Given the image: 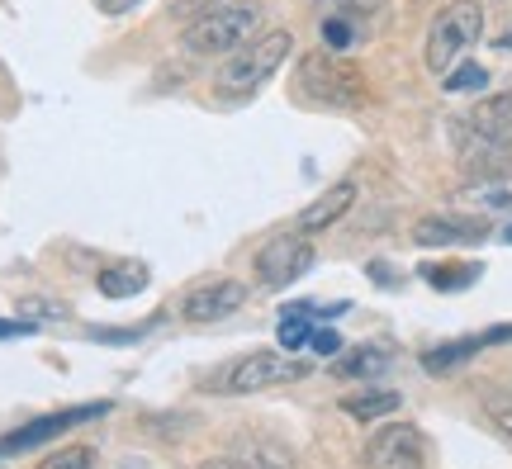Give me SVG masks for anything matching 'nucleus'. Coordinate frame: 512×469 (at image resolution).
Segmentation results:
<instances>
[{
    "label": "nucleus",
    "mask_w": 512,
    "mask_h": 469,
    "mask_svg": "<svg viewBox=\"0 0 512 469\" xmlns=\"http://www.w3.org/2000/svg\"><path fill=\"white\" fill-rule=\"evenodd\" d=\"M394 408H399V394H394V389H370V394L342 398V413H351L356 422H375V417L394 413Z\"/></svg>",
    "instance_id": "obj_16"
},
{
    "label": "nucleus",
    "mask_w": 512,
    "mask_h": 469,
    "mask_svg": "<svg viewBox=\"0 0 512 469\" xmlns=\"http://www.w3.org/2000/svg\"><path fill=\"white\" fill-rule=\"evenodd\" d=\"M91 465H95L91 446H62V451H53L48 460H38V469H91Z\"/></svg>",
    "instance_id": "obj_19"
},
{
    "label": "nucleus",
    "mask_w": 512,
    "mask_h": 469,
    "mask_svg": "<svg viewBox=\"0 0 512 469\" xmlns=\"http://www.w3.org/2000/svg\"><path fill=\"white\" fill-rule=\"evenodd\" d=\"M465 204L475 209H512V166H489L465 185Z\"/></svg>",
    "instance_id": "obj_14"
},
{
    "label": "nucleus",
    "mask_w": 512,
    "mask_h": 469,
    "mask_svg": "<svg viewBox=\"0 0 512 469\" xmlns=\"http://www.w3.org/2000/svg\"><path fill=\"white\" fill-rule=\"evenodd\" d=\"M313 351H323V356H337V351H342V337H337L332 327H313Z\"/></svg>",
    "instance_id": "obj_24"
},
{
    "label": "nucleus",
    "mask_w": 512,
    "mask_h": 469,
    "mask_svg": "<svg viewBox=\"0 0 512 469\" xmlns=\"http://www.w3.org/2000/svg\"><path fill=\"white\" fill-rule=\"evenodd\" d=\"M456 138L465 147V162L475 166L479 157H498L503 147L512 143V91L494 95V100H484L475 105L465 119L456 124Z\"/></svg>",
    "instance_id": "obj_5"
},
{
    "label": "nucleus",
    "mask_w": 512,
    "mask_h": 469,
    "mask_svg": "<svg viewBox=\"0 0 512 469\" xmlns=\"http://www.w3.org/2000/svg\"><path fill=\"white\" fill-rule=\"evenodd\" d=\"M290 57V34L285 29H266V34H256L252 43H242L238 53L228 57V67L219 72V95H228V100H247V95H256L266 81H271V72Z\"/></svg>",
    "instance_id": "obj_2"
},
{
    "label": "nucleus",
    "mask_w": 512,
    "mask_h": 469,
    "mask_svg": "<svg viewBox=\"0 0 512 469\" xmlns=\"http://www.w3.org/2000/svg\"><path fill=\"white\" fill-rule=\"evenodd\" d=\"M299 95L318 109H361L366 81L351 62H337L332 53H309L299 62Z\"/></svg>",
    "instance_id": "obj_3"
},
{
    "label": "nucleus",
    "mask_w": 512,
    "mask_h": 469,
    "mask_svg": "<svg viewBox=\"0 0 512 469\" xmlns=\"http://www.w3.org/2000/svg\"><path fill=\"white\" fill-rule=\"evenodd\" d=\"M318 5V29H323V43L332 53H347L356 43L375 38L384 19L380 0H313Z\"/></svg>",
    "instance_id": "obj_6"
},
{
    "label": "nucleus",
    "mask_w": 512,
    "mask_h": 469,
    "mask_svg": "<svg viewBox=\"0 0 512 469\" xmlns=\"http://www.w3.org/2000/svg\"><path fill=\"white\" fill-rule=\"evenodd\" d=\"M384 365H389V356H384V351H351L347 361L337 365V370H342V375H380Z\"/></svg>",
    "instance_id": "obj_20"
},
{
    "label": "nucleus",
    "mask_w": 512,
    "mask_h": 469,
    "mask_svg": "<svg viewBox=\"0 0 512 469\" xmlns=\"http://www.w3.org/2000/svg\"><path fill=\"white\" fill-rule=\"evenodd\" d=\"M351 204H356V185H351V181H342V185H332V190H323V195H318L309 209L299 214V233H323V228H332V223L347 214Z\"/></svg>",
    "instance_id": "obj_13"
},
{
    "label": "nucleus",
    "mask_w": 512,
    "mask_h": 469,
    "mask_svg": "<svg viewBox=\"0 0 512 469\" xmlns=\"http://www.w3.org/2000/svg\"><path fill=\"white\" fill-rule=\"evenodd\" d=\"M5 337H29V327H24V323H5V318H0V342H5Z\"/></svg>",
    "instance_id": "obj_27"
},
{
    "label": "nucleus",
    "mask_w": 512,
    "mask_h": 469,
    "mask_svg": "<svg viewBox=\"0 0 512 469\" xmlns=\"http://www.w3.org/2000/svg\"><path fill=\"white\" fill-rule=\"evenodd\" d=\"M484 413H489V422L512 441V389H498V394L484 398Z\"/></svg>",
    "instance_id": "obj_21"
},
{
    "label": "nucleus",
    "mask_w": 512,
    "mask_h": 469,
    "mask_svg": "<svg viewBox=\"0 0 512 469\" xmlns=\"http://www.w3.org/2000/svg\"><path fill=\"white\" fill-rule=\"evenodd\" d=\"M422 460H427V441H422V432L418 427H408V422H389V427H380L366 446V465L370 469H422Z\"/></svg>",
    "instance_id": "obj_9"
},
{
    "label": "nucleus",
    "mask_w": 512,
    "mask_h": 469,
    "mask_svg": "<svg viewBox=\"0 0 512 469\" xmlns=\"http://www.w3.org/2000/svg\"><path fill=\"white\" fill-rule=\"evenodd\" d=\"M441 81H446V91H479V86H489V72L475 67V62H465L460 72H446Z\"/></svg>",
    "instance_id": "obj_22"
},
{
    "label": "nucleus",
    "mask_w": 512,
    "mask_h": 469,
    "mask_svg": "<svg viewBox=\"0 0 512 469\" xmlns=\"http://www.w3.org/2000/svg\"><path fill=\"white\" fill-rule=\"evenodd\" d=\"M309 313L313 308H290V313H285V323H280V346H285V351H299V346L313 342Z\"/></svg>",
    "instance_id": "obj_18"
},
{
    "label": "nucleus",
    "mask_w": 512,
    "mask_h": 469,
    "mask_svg": "<svg viewBox=\"0 0 512 469\" xmlns=\"http://www.w3.org/2000/svg\"><path fill=\"white\" fill-rule=\"evenodd\" d=\"M475 275H479V266H446V271L437 266V271H427V280L437 289H460V285H470Z\"/></svg>",
    "instance_id": "obj_23"
},
{
    "label": "nucleus",
    "mask_w": 512,
    "mask_h": 469,
    "mask_svg": "<svg viewBox=\"0 0 512 469\" xmlns=\"http://www.w3.org/2000/svg\"><path fill=\"white\" fill-rule=\"evenodd\" d=\"M261 34V5L252 0H223L209 15H200L185 29V48L200 57H219V53H238L242 43H252Z\"/></svg>",
    "instance_id": "obj_1"
},
{
    "label": "nucleus",
    "mask_w": 512,
    "mask_h": 469,
    "mask_svg": "<svg viewBox=\"0 0 512 469\" xmlns=\"http://www.w3.org/2000/svg\"><path fill=\"white\" fill-rule=\"evenodd\" d=\"M484 34V5L479 0H451L437 19H432V34H427V67L437 76H446L460 62L465 48H475Z\"/></svg>",
    "instance_id": "obj_4"
},
{
    "label": "nucleus",
    "mask_w": 512,
    "mask_h": 469,
    "mask_svg": "<svg viewBox=\"0 0 512 469\" xmlns=\"http://www.w3.org/2000/svg\"><path fill=\"white\" fill-rule=\"evenodd\" d=\"M484 237H489V223L479 218H422L413 228L418 247H456V242H484Z\"/></svg>",
    "instance_id": "obj_12"
},
{
    "label": "nucleus",
    "mask_w": 512,
    "mask_h": 469,
    "mask_svg": "<svg viewBox=\"0 0 512 469\" xmlns=\"http://www.w3.org/2000/svg\"><path fill=\"white\" fill-rule=\"evenodd\" d=\"M95 5H100L105 15H128V10H133V5H143V0H95Z\"/></svg>",
    "instance_id": "obj_26"
},
{
    "label": "nucleus",
    "mask_w": 512,
    "mask_h": 469,
    "mask_svg": "<svg viewBox=\"0 0 512 469\" xmlns=\"http://www.w3.org/2000/svg\"><path fill=\"white\" fill-rule=\"evenodd\" d=\"M304 375H309V365L285 361V356H275V351H256V356L238 361L228 375L219 379V389H228V394H252V389L290 384V379H304Z\"/></svg>",
    "instance_id": "obj_8"
},
{
    "label": "nucleus",
    "mask_w": 512,
    "mask_h": 469,
    "mask_svg": "<svg viewBox=\"0 0 512 469\" xmlns=\"http://www.w3.org/2000/svg\"><path fill=\"white\" fill-rule=\"evenodd\" d=\"M110 413L105 403H86V408H67V413H53V417H38V422H24L19 432L0 436V460L5 455H19V451H34V446H43V441H53V436L72 432L76 422H91V417Z\"/></svg>",
    "instance_id": "obj_10"
},
{
    "label": "nucleus",
    "mask_w": 512,
    "mask_h": 469,
    "mask_svg": "<svg viewBox=\"0 0 512 469\" xmlns=\"http://www.w3.org/2000/svg\"><path fill=\"white\" fill-rule=\"evenodd\" d=\"M313 266L309 233H280L256 252V280L266 289H285Z\"/></svg>",
    "instance_id": "obj_7"
},
{
    "label": "nucleus",
    "mask_w": 512,
    "mask_h": 469,
    "mask_svg": "<svg viewBox=\"0 0 512 469\" xmlns=\"http://www.w3.org/2000/svg\"><path fill=\"white\" fill-rule=\"evenodd\" d=\"M475 351H484V337H470V342H456V346H437V351H427V356H422V365L441 375V370H451V365L470 361Z\"/></svg>",
    "instance_id": "obj_17"
},
{
    "label": "nucleus",
    "mask_w": 512,
    "mask_h": 469,
    "mask_svg": "<svg viewBox=\"0 0 512 469\" xmlns=\"http://www.w3.org/2000/svg\"><path fill=\"white\" fill-rule=\"evenodd\" d=\"M508 242H512V228H508Z\"/></svg>",
    "instance_id": "obj_28"
},
{
    "label": "nucleus",
    "mask_w": 512,
    "mask_h": 469,
    "mask_svg": "<svg viewBox=\"0 0 512 469\" xmlns=\"http://www.w3.org/2000/svg\"><path fill=\"white\" fill-rule=\"evenodd\" d=\"M147 266L143 261H114V266H105L100 271V294L105 299H128V294H138V289H147Z\"/></svg>",
    "instance_id": "obj_15"
},
{
    "label": "nucleus",
    "mask_w": 512,
    "mask_h": 469,
    "mask_svg": "<svg viewBox=\"0 0 512 469\" xmlns=\"http://www.w3.org/2000/svg\"><path fill=\"white\" fill-rule=\"evenodd\" d=\"M242 299H247V289L238 280H214V285H200L190 299L181 304V318L185 323H219L228 313H238Z\"/></svg>",
    "instance_id": "obj_11"
},
{
    "label": "nucleus",
    "mask_w": 512,
    "mask_h": 469,
    "mask_svg": "<svg viewBox=\"0 0 512 469\" xmlns=\"http://www.w3.org/2000/svg\"><path fill=\"white\" fill-rule=\"evenodd\" d=\"M200 469H266V465H256V460H233V455H223V460H204Z\"/></svg>",
    "instance_id": "obj_25"
}]
</instances>
